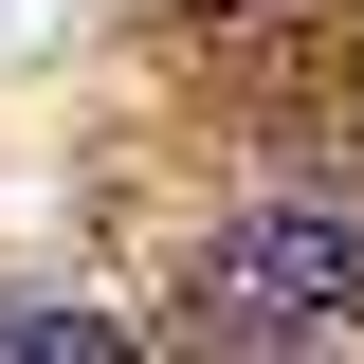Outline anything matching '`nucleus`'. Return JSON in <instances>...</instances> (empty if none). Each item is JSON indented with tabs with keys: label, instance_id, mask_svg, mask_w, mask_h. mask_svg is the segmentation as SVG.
<instances>
[{
	"label": "nucleus",
	"instance_id": "obj_1",
	"mask_svg": "<svg viewBox=\"0 0 364 364\" xmlns=\"http://www.w3.org/2000/svg\"><path fill=\"white\" fill-rule=\"evenodd\" d=\"M182 328H200V364H291V346H328V328H364V219H328V200L219 219Z\"/></svg>",
	"mask_w": 364,
	"mask_h": 364
},
{
	"label": "nucleus",
	"instance_id": "obj_2",
	"mask_svg": "<svg viewBox=\"0 0 364 364\" xmlns=\"http://www.w3.org/2000/svg\"><path fill=\"white\" fill-rule=\"evenodd\" d=\"M0 364H146L109 310H0Z\"/></svg>",
	"mask_w": 364,
	"mask_h": 364
},
{
	"label": "nucleus",
	"instance_id": "obj_3",
	"mask_svg": "<svg viewBox=\"0 0 364 364\" xmlns=\"http://www.w3.org/2000/svg\"><path fill=\"white\" fill-rule=\"evenodd\" d=\"M182 18H200V37H255V18H291V0H182Z\"/></svg>",
	"mask_w": 364,
	"mask_h": 364
}]
</instances>
